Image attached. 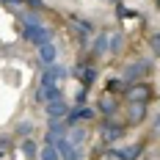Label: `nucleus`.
<instances>
[{"label":"nucleus","instance_id":"nucleus-12","mask_svg":"<svg viewBox=\"0 0 160 160\" xmlns=\"http://www.w3.org/2000/svg\"><path fill=\"white\" fill-rule=\"evenodd\" d=\"M78 78H80V83L88 88V86L97 80V69L94 66H78Z\"/></svg>","mask_w":160,"mask_h":160},{"label":"nucleus","instance_id":"nucleus-3","mask_svg":"<svg viewBox=\"0 0 160 160\" xmlns=\"http://www.w3.org/2000/svg\"><path fill=\"white\" fill-rule=\"evenodd\" d=\"M152 69V61H135V64H130L127 69H124V80L127 83H135V80H141Z\"/></svg>","mask_w":160,"mask_h":160},{"label":"nucleus","instance_id":"nucleus-5","mask_svg":"<svg viewBox=\"0 0 160 160\" xmlns=\"http://www.w3.org/2000/svg\"><path fill=\"white\" fill-rule=\"evenodd\" d=\"M127 97H130V102H146V99L152 97V88H149L146 83H132L127 88Z\"/></svg>","mask_w":160,"mask_h":160},{"label":"nucleus","instance_id":"nucleus-1","mask_svg":"<svg viewBox=\"0 0 160 160\" xmlns=\"http://www.w3.org/2000/svg\"><path fill=\"white\" fill-rule=\"evenodd\" d=\"M22 36L28 39V42H33V44H47V42H52V33L42 25V22H28V25H22Z\"/></svg>","mask_w":160,"mask_h":160},{"label":"nucleus","instance_id":"nucleus-6","mask_svg":"<svg viewBox=\"0 0 160 160\" xmlns=\"http://www.w3.org/2000/svg\"><path fill=\"white\" fill-rule=\"evenodd\" d=\"M61 97H64V91H61L55 83H52V86H44V83H42V88L36 91V99H39V102H52V99H61Z\"/></svg>","mask_w":160,"mask_h":160},{"label":"nucleus","instance_id":"nucleus-9","mask_svg":"<svg viewBox=\"0 0 160 160\" xmlns=\"http://www.w3.org/2000/svg\"><path fill=\"white\" fill-rule=\"evenodd\" d=\"M66 116H69V119H66V124H69V127H75V124H78V122H83V119H94V111L80 105L78 111H69Z\"/></svg>","mask_w":160,"mask_h":160},{"label":"nucleus","instance_id":"nucleus-25","mask_svg":"<svg viewBox=\"0 0 160 160\" xmlns=\"http://www.w3.org/2000/svg\"><path fill=\"white\" fill-rule=\"evenodd\" d=\"M6 146H8V138L3 135V138H0V149H6Z\"/></svg>","mask_w":160,"mask_h":160},{"label":"nucleus","instance_id":"nucleus-19","mask_svg":"<svg viewBox=\"0 0 160 160\" xmlns=\"http://www.w3.org/2000/svg\"><path fill=\"white\" fill-rule=\"evenodd\" d=\"M124 88H127V80H111L108 83V94L111 91H124Z\"/></svg>","mask_w":160,"mask_h":160},{"label":"nucleus","instance_id":"nucleus-7","mask_svg":"<svg viewBox=\"0 0 160 160\" xmlns=\"http://www.w3.org/2000/svg\"><path fill=\"white\" fill-rule=\"evenodd\" d=\"M144 152V144H132V146H124V149H113L111 155H116L119 160H138Z\"/></svg>","mask_w":160,"mask_h":160},{"label":"nucleus","instance_id":"nucleus-10","mask_svg":"<svg viewBox=\"0 0 160 160\" xmlns=\"http://www.w3.org/2000/svg\"><path fill=\"white\" fill-rule=\"evenodd\" d=\"M102 132H105V138H108V141H116V138H122L124 127H122V124H116L111 116H108V119H105V124H102Z\"/></svg>","mask_w":160,"mask_h":160},{"label":"nucleus","instance_id":"nucleus-26","mask_svg":"<svg viewBox=\"0 0 160 160\" xmlns=\"http://www.w3.org/2000/svg\"><path fill=\"white\" fill-rule=\"evenodd\" d=\"M0 3H8V6H17V3H22V0H0Z\"/></svg>","mask_w":160,"mask_h":160},{"label":"nucleus","instance_id":"nucleus-11","mask_svg":"<svg viewBox=\"0 0 160 160\" xmlns=\"http://www.w3.org/2000/svg\"><path fill=\"white\" fill-rule=\"evenodd\" d=\"M55 47H52V42H47V44H42L39 47V58H42V64L44 66H50V64H55Z\"/></svg>","mask_w":160,"mask_h":160},{"label":"nucleus","instance_id":"nucleus-2","mask_svg":"<svg viewBox=\"0 0 160 160\" xmlns=\"http://www.w3.org/2000/svg\"><path fill=\"white\" fill-rule=\"evenodd\" d=\"M55 149H58V155L64 160H78L80 158V149L69 141V135H58L55 138Z\"/></svg>","mask_w":160,"mask_h":160},{"label":"nucleus","instance_id":"nucleus-18","mask_svg":"<svg viewBox=\"0 0 160 160\" xmlns=\"http://www.w3.org/2000/svg\"><path fill=\"white\" fill-rule=\"evenodd\" d=\"M58 158H61V155H58V149H55L52 144H47L44 149H42V160H58Z\"/></svg>","mask_w":160,"mask_h":160},{"label":"nucleus","instance_id":"nucleus-16","mask_svg":"<svg viewBox=\"0 0 160 160\" xmlns=\"http://www.w3.org/2000/svg\"><path fill=\"white\" fill-rule=\"evenodd\" d=\"M69 141H72V144H75V146H78V149H80V146L86 144V130H83V127L72 130V135H69Z\"/></svg>","mask_w":160,"mask_h":160},{"label":"nucleus","instance_id":"nucleus-8","mask_svg":"<svg viewBox=\"0 0 160 160\" xmlns=\"http://www.w3.org/2000/svg\"><path fill=\"white\" fill-rule=\"evenodd\" d=\"M66 113H69V105H66L64 97H61V99L47 102V116H50V119H58V116H66Z\"/></svg>","mask_w":160,"mask_h":160},{"label":"nucleus","instance_id":"nucleus-4","mask_svg":"<svg viewBox=\"0 0 160 160\" xmlns=\"http://www.w3.org/2000/svg\"><path fill=\"white\" fill-rule=\"evenodd\" d=\"M64 78H69V72H66V66L50 64L47 69H44V75H42V83H44V86H52L55 80H64Z\"/></svg>","mask_w":160,"mask_h":160},{"label":"nucleus","instance_id":"nucleus-23","mask_svg":"<svg viewBox=\"0 0 160 160\" xmlns=\"http://www.w3.org/2000/svg\"><path fill=\"white\" fill-rule=\"evenodd\" d=\"M86 97H88V94H86V86H83L78 94H75V102H78V105H83V102H86Z\"/></svg>","mask_w":160,"mask_h":160},{"label":"nucleus","instance_id":"nucleus-24","mask_svg":"<svg viewBox=\"0 0 160 160\" xmlns=\"http://www.w3.org/2000/svg\"><path fill=\"white\" fill-rule=\"evenodd\" d=\"M152 47H155V52L160 55V33H155V36H152Z\"/></svg>","mask_w":160,"mask_h":160},{"label":"nucleus","instance_id":"nucleus-17","mask_svg":"<svg viewBox=\"0 0 160 160\" xmlns=\"http://www.w3.org/2000/svg\"><path fill=\"white\" fill-rule=\"evenodd\" d=\"M122 42H124V39H122V33L108 36V50H111V52H119V50H122Z\"/></svg>","mask_w":160,"mask_h":160},{"label":"nucleus","instance_id":"nucleus-14","mask_svg":"<svg viewBox=\"0 0 160 160\" xmlns=\"http://www.w3.org/2000/svg\"><path fill=\"white\" fill-rule=\"evenodd\" d=\"M99 111L105 113V116H113V113H116V99H113V97H102V99H99Z\"/></svg>","mask_w":160,"mask_h":160},{"label":"nucleus","instance_id":"nucleus-27","mask_svg":"<svg viewBox=\"0 0 160 160\" xmlns=\"http://www.w3.org/2000/svg\"><path fill=\"white\" fill-rule=\"evenodd\" d=\"M158 11H160V0H158Z\"/></svg>","mask_w":160,"mask_h":160},{"label":"nucleus","instance_id":"nucleus-15","mask_svg":"<svg viewBox=\"0 0 160 160\" xmlns=\"http://www.w3.org/2000/svg\"><path fill=\"white\" fill-rule=\"evenodd\" d=\"M108 36H111V33H102L94 42V55H105V52H108Z\"/></svg>","mask_w":160,"mask_h":160},{"label":"nucleus","instance_id":"nucleus-22","mask_svg":"<svg viewBox=\"0 0 160 160\" xmlns=\"http://www.w3.org/2000/svg\"><path fill=\"white\" fill-rule=\"evenodd\" d=\"M22 3H28L33 11H44V3H42V0H22Z\"/></svg>","mask_w":160,"mask_h":160},{"label":"nucleus","instance_id":"nucleus-20","mask_svg":"<svg viewBox=\"0 0 160 160\" xmlns=\"http://www.w3.org/2000/svg\"><path fill=\"white\" fill-rule=\"evenodd\" d=\"M22 152H25L28 158H33V155H36V144H33V141H22Z\"/></svg>","mask_w":160,"mask_h":160},{"label":"nucleus","instance_id":"nucleus-28","mask_svg":"<svg viewBox=\"0 0 160 160\" xmlns=\"http://www.w3.org/2000/svg\"><path fill=\"white\" fill-rule=\"evenodd\" d=\"M0 158H3V149H0Z\"/></svg>","mask_w":160,"mask_h":160},{"label":"nucleus","instance_id":"nucleus-13","mask_svg":"<svg viewBox=\"0 0 160 160\" xmlns=\"http://www.w3.org/2000/svg\"><path fill=\"white\" fill-rule=\"evenodd\" d=\"M146 116V102H130V119L132 122H144Z\"/></svg>","mask_w":160,"mask_h":160},{"label":"nucleus","instance_id":"nucleus-21","mask_svg":"<svg viewBox=\"0 0 160 160\" xmlns=\"http://www.w3.org/2000/svg\"><path fill=\"white\" fill-rule=\"evenodd\" d=\"M17 132H19V135H31V132H33V124H31V122H22V124L17 127Z\"/></svg>","mask_w":160,"mask_h":160}]
</instances>
